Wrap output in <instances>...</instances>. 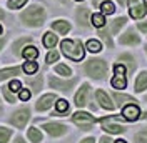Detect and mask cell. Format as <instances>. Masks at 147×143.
I'll use <instances>...</instances> for the list:
<instances>
[{"mask_svg": "<svg viewBox=\"0 0 147 143\" xmlns=\"http://www.w3.org/2000/svg\"><path fill=\"white\" fill-rule=\"evenodd\" d=\"M22 22L28 27H40L45 20V12L40 5H30L24 13H22Z\"/></svg>", "mask_w": 147, "mask_h": 143, "instance_id": "2", "label": "cell"}, {"mask_svg": "<svg viewBox=\"0 0 147 143\" xmlns=\"http://www.w3.org/2000/svg\"><path fill=\"white\" fill-rule=\"evenodd\" d=\"M47 63H54V62H57L59 60V53L57 52H54V50H50L49 53H47Z\"/></svg>", "mask_w": 147, "mask_h": 143, "instance_id": "38", "label": "cell"}, {"mask_svg": "<svg viewBox=\"0 0 147 143\" xmlns=\"http://www.w3.org/2000/svg\"><path fill=\"white\" fill-rule=\"evenodd\" d=\"M92 25L97 28L105 27V18H104V13H94L92 15Z\"/></svg>", "mask_w": 147, "mask_h": 143, "instance_id": "28", "label": "cell"}, {"mask_svg": "<svg viewBox=\"0 0 147 143\" xmlns=\"http://www.w3.org/2000/svg\"><path fill=\"white\" fill-rule=\"evenodd\" d=\"M59 2H64V3H65V2H67V0H59Z\"/></svg>", "mask_w": 147, "mask_h": 143, "instance_id": "52", "label": "cell"}, {"mask_svg": "<svg viewBox=\"0 0 147 143\" xmlns=\"http://www.w3.org/2000/svg\"><path fill=\"white\" fill-rule=\"evenodd\" d=\"M37 68H38V67H37V62H35V60H34V62L27 60V63L24 65V72H25L27 75H32V73H35Z\"/></svg>", "mask_w": 147, "mask_h": 143, "instance_id": "33", "label": "cell"}, {"mask_svg": "<svg viewBox=\"0 0 147 143\" xmlns=\"http://www.w3.org/2000/svg\"><path fill=\"white\" fill-rule=\"evenodd\" d=\"M99 143H114V140H110L109 136H102L100 142H99Z\"/></svg>", "mask_w": 147, "mask_h": 143, "instance_id": "44", "label": "cell"}, {"mask_svg": "<svg viewBox=\"0 0 147 143\" xmlns=\"http://www.w3.org/2000/svg\"><path fill=\"white\" fill-rule=\"evenodd\" d=\"M28 140L32 143H40L42 142V133H40V130L35 128V126H32V128H28Z\"/></svg>", "mask_w": 147, "mask_h": 143, "instance_id": "24", "label": "cell"}, {"mask_svg": "<svg viewBox=\"0 0 147 143\" xmlns=\"http://www.w3.org/2000/svg\"><path fill=\"white\" fill-rule=\"evenodd\" d=\"M3 45H5V38H0V50H2Z\"/></svg>", "mask_w": 147, "mask_h": 143, "instance_id": "48", "label": "cell"}, {"mask_svg": "<svg viewBox=\"0 0 147 143\" xmlns=\"http://www.w3.org/2000/svg\"><path fill=\"white\" fill-rule=\"evenodd\" d=\"M55 108H57V115H59V116L65 115V113L69 112V102L64 100V98L55 100Z\"/></svg>", "mask_w": 147, "mask_h": 143, "instance_id": "23", "label": "cell"}, {"mask_svg": "<svg viewBox=\"0 0 147 143\" xmlns=\"http://www.w3.org/2000/svg\"><path fill=\"white\" fill-rule=\"evenodd\" d=\"M15 143H27V142H24L22 136H15Z\"/></svg>", "mask_w": 147, "mask_h": 143, "instance_id": "46", "label": "cell"}, {"mask_svg": "<svg viewBox=\"0 0 147 143\" xmlns=\"http://www.w3.org/2000/svg\"><path fill=\"white\" fill-rule=\"evenodd\" d=\"M139 42H140V38L134 33V30H127L124 35H120V43L122 45H137Z\"/></svg>", "mask_w": 147, "mask_h": 143, "instance_id": "14", "label": "cell"}, {"mask_svg": "<svg viewBox=\"0 0 147 143\" xmlns=\"http://www.w3.org/2000/svg\"><path fill=\"white\" fill-rule=\"evenodd\" d=\"M52 28H54L55 32H59V33H67L69 30H70V25H69V22H65V20H57L52 23Z\"/></svg>", "mask_w": 147, "mask_h": 143, "instance_id": "19", "label": "cell"}, {"mask_svg": "<svg viewBox=\"0 0 147 143\" xmlns=\"http://www.w3.org/2000/svg\"><path fill=\"white\" fill-rule=\"evenodd\" d=\"M146 52H147V47H146Z\"/></svg>", "mask_w": 147, "mask_h": 143, "instance_id": "57", "label": "cell"}, {"mask_svg": "<svg viewBox=\"0 0 147 143\" xmlns=\"http://www.w3.org/2000/svg\"><path fill=\"white\" fill-rule=\"evenodd\" d=\"M10 136H12V130L5 128V126H0V143H7Z\"/></svg>", "mask_w": 147, "mask_h": 143, "instance_id": "32", "label": "cell"}, {"mask_svg": "<svg viewBox=\"0 0 147 143\" xmlns=\"http://www.w3.org/2000/svg\"><path fill=\"white\" fill-rule=\"evenodd\" d=\"M27 85L34 90V92H40V90H42V77L38 75L37 78H28Z\"/></svg>", "mask_w": 147, "mask_h": 143, "instance_id": "26", "label": "cell"}, {"mask_svg": "<svg viewBox=\"0 0 147 143\" xmlns=\"http://www.w3.org/2000/svg\"><path fill=\"white\" fill-rule=\"evenodd\" d=\"M2 92H3V95H5V98L9 103H15V97L12 95V90L9 88V85H5V87H2Z\"/></svg>", "mask_w": 147, "mask_h": 143, "instance_id": "37", "label": "cell"}, {"mask_svg": "<svg viewBox=\"0 0 147 143\" xmlns=\"http://www.w3.org/2000/svg\"><path fill=\"white\" fill-rule=\"evenodd\" d=\"M114 100L117 102V105H119V107H122V105L125 107V105H129V103H134V102H136L132 97L124 95V93H122V95H120V93H114Z\"/></svg>", "mask_w": 147, "mask_h": 143, "instance_id": "22", "label": "cell"}, {"mask_svg": "<svg viewBox=\"0 0 147 143\" xmlns=\"http://www.w3.org/2000/svg\"><path fill=\"white\" fill-rule=\"evenodd\" d=\"M134 142L136 143H147V130H140L134 135Z\"/></svg>", "mask_w": 147, "mask_h": 143, "instance_id": "35", "label": "cell"}, {"mask_svg": "<svg viewBox=\"0 0 147 143\" xmlns=\"http://www.w3.org/2000/svg\"><path fill=\"white\" fill-rule=\"evenodd\" d=\"M80 143H95V140H94V138L90 136V138H84V140H82Z\"/></svg>", "mask_w": 147, "mask_h": 143, "instance_id": "45", "label": "cell"}, {"mask_svg": "<svg viewBox=\"0 0 147 143\" xmlns=\"http://www.w3.org/2000/svg\"><path fill=\"white\" fill-rule=\"evenodd\" d=\"M0 33H2V27H0Z\"/></svg>", "mask_w": 147, "mask_h": 143, "instance_id": "54", "label": "cell"}, {"mask_svg": "<svg viewBox=\"0 0 147 143\" xmlns=\"http://www.w3.org/2000/svg\"><path fill=\"white\" fill-rule=\"evenodd\" d=\"M100 10L104 15H112L114 12H115V7H114V3L109 2V0H105V2H102L100 3Z\"/></svg>", "mask_w": 147, "mask_h": 143, "instance_id": "29", "label": "cell"}, {"mask_svg": "<svg viewBox=\"0 0 147 143\" xmlns=\"http://www.w3.org/2000/svg\"><path fill=\"white\" fill-rule=\"evenodd\" d=\"M112 87L114 88H125L127 87V80H125V75H115L112 78Z\"/></svg>", "mask_w": 147, "mask_h": 143, "instance_id": "25", "label": "cell"}, {"mask_svg": "<svg viewBox=\"0 0 147 143\" xmlns=\"http://www.w3.org/2000/svg\"><path fill=\"white\" fill-rule=\"evenodd\" d=\"M122 116L125 120H129V122H136V120L140 118V110H139V107L136 103H129V105H125L122 108Z\"/></svg>", "mask_w": 147, "mask_h": 143, "instance_id": "10", "label": "cell"}, {"mask_svg": "<svg viewBox=\"0 0 147 143\" xmlns=\"http://www.w3.org/2000/svg\"><path fill=\"white\" fill-rule=\"evenodd\" d=\"M85 73L95 80H102L107 75V63L102 58H90L85 63Z\"/></svg>", "mask_w": 147, "mask_h": 143, "instance_id": "3", "label": "cell"}, {"mask_svg": "<svg viewBox=\"0 0 147 143\" xmlns=\"http://www.w3.org/2000/svg\"><path fill=\"white\" fill-rule=\"evenodd\" d=\"M89 17H90V12H89V9L82 7V9L77 10V22H79V25L87 27V25H89Z\"/></svg>", "mask_w": 147, "mask_h": 143, "instance_id": "16", "label": "cell"}, {"mask_svg": "<svg viewBox=\"0 0 147 143\" xmlns=\"http://www.w3.org/2000/svg\"><path fill=\"white\" fill-rule=\"evenodd\" d=\"M92 3H94V5H95V7H100L102 0H92Z\"/></svg>", "mask_w": 147, "mask_h": 143, "instance_id": "47", "label": "cell"}, {"mask_svg": "<svg viewBox=\"0 0 147 143\" xmlns=\"http://www.w3.org/2000/svg\"><path fill=\"white\" fill-rule=\"evenodd\" d=\"M0 18H3V13H2V12H0Z\"/></svg>", "mask_w": 147, "mask_h": 143, "instance_id": "51", "label": "cell"}, {"mask_svg": "<svg viewBox=\"0 0 147 143\" xmlns=\"http://www.w3.org/2000/svg\"><path fill=\"white\" fill-rule=\"evenodd\" d=\"M114 72H115V75H125V68H124V65H122V63L114 65Z\"/></svg>", "mask_w": 147, "mask_h": 143, "instance_id": "41", "label": "cell"}, {"mask_svg": "<svg viewBox=\"0 0 147 143\" xmlns=\"http://www.w3.org/2000/svg\"><path fill=\"white\" fill-rule=\"evenodd\" d=\"M85 47H87V50H89V52H92V53H97V52H100V50H102L100 42H99V40H94V38H92V40H89Z\"/></svg>", "mask_w": 147, "mask_h": 143, "instance_id": "30", "label": "cell"}, {"mask_svg": "<svg viewBox=\"0 0 147 143\" xmlns=\"http://www.w3.org/2000/svg\"><path fill=\"white\" fill-rule=\"evenodd\" d=\"M146 88H147V72H142L137 77L136 83H134V90L140 93V92H144Z\"/></svg>", "mask_w": 147, "mask_h": 143, "instance_id": "17", "label": "cell"}, {"mask_svg": "<svg viewBox=\"0 0 147 143\" xmlns=\"http://www.w3.org/2000/svg\"><path fill=\"white\" fill-rule=\"evenodd\" d=\"M9 88L12 90V92H20V88H22V83H20L18 80H13V82H10Z\"/></svg>", "mask_w": 147, "mask_h": 143, "instance_id": "40", "label": "cell"}, {"mask_svg": "<svg viewBox=\"0 0 147 143\" xmlns=\"http://www.w3.org/2000/svg\"><path fill=\"white\" fill-rule=\"evenodd\" d=\"M77 2H82V0H77Z\"/></svg>", "mask_w": 147, "mask_h": 143, "instance_id": "56", "label": "cell"}, {"mask_svg": "<svg viewBox=\"0 0 147 143\" xmlns=\"http://www.w3.org/2000/svg\"><path fill=\"white\" fill-rule=\"evenodd\" d=\"M99 35H100V38H104V42H105V43L109 45V48H112V45H114V43H112V35H110L109 30L102 27L100 30H99Z\"/></svg>", "mask_w": 147, "mask_h": 143, "instance_id": "31", "label": "cell"}, {"mask_svg": "<svg viewBox=\"0 0 147 143\" xmlns=\"http://www.w3.org/2000/svg\"><path fill=\"white\" fill-rule=\"evenodd\" d=\"M22 55H24V58H27V60H30V62H34V60H37V57H38V50H37L35 47L28 45V47L24 48Z\"/></svg>", "mask_w": 147, "mask_h": 143, "instance_id": "20", "label": "cell"}, {"mask_svg": "<svg viewBox=\"0 0 147 143\" xmlns=\"http://www.w3.org/2000/svg\"><path fill=\"white\" fill-rule=\"evenodd\" d=\"M30 42V37H25V38H20L18 42H15V45H13V53L15 55H18L20 53V48L24 47L25 43H28Z\"/></svg>", "mask_w": 147, "mask_h": 143, "instance_id": "34", "label": "cell"}, {"mask_svg": "<svg viewBox=\"0 0 147 143\" xmlns=\"http://www.w3.org/2000/svg\"><path fill=\"white\" fill-rule=\"evenodd\" d=\"M42 128L45 130L47 133L50 135V136H62V135L67 133V126L62 125V123H55V122H50V123H44Z\"/></svg>", "mask_w": 147, "mask_h": 143, "instance_id": "9", "label": "cell"}, {"mask_svg": "<svg viewBox=\"0 0 147 143\" xmlns=\"http://www.w3.org/2000/svg\"><path fill=\"white\" fill-rule=\"evenodd\" d=\"M55 72L59 73V75H64V77H69L70 73H72V70L67 67V65H64V63H60V65H57L55 67Z\"/></svg>", "mask_w": 147, "mask_h": 143, "instance_id": "36", "label": "cell"}, {"mask_svg": "<svg viewBox=\"0 0 147 143\" xmlns=\"http://www.w3.org/2000/svg\"><path fill=\"white\" fill-rule=\"evenodd\" d=\"M60 48H62V53L74 62H80L85 55V48L80 40H64L60 43Z\"/></svg>", "mask_w": 147, "mask_h": 143, "instance_id": "1", "label": "cell"}, {"mask_svg": "<svg viewBox=\"0 0 147 143\" xmlns=\"http://www.w3.org/2000/svg\"><path fill=\"white\" fill-rule=\"evenodd\" d=\"M119 62H122V65L127 67V73H134V72H136V60L132 58V55L122 53L119 57Z\"/></svg>", "mask_w": 147, "mask_h": 143, "instance_id": "15", "label": "cell"}, {"mask_svg": "<svg viewBox=\"0 0 147 143\" xmlns=\"http://www.w3.org/2000/svg\"><path fill=\"white\" fill-rule=\"evenodd\" d=\"M55 43H57V35L50 33V32H47L45 35H44V45H45L47 48H54Z\"/></svg>", "mask_w": 147, "mask_h": 143, "instance_id": "27", "label": "cell"}, {"mask_svg": "<svg viewBox=\"0 0 147 143\" xmlns=\"http://www.w3.org/2000/svg\"><path fill=\"white\" fill-rule=\"evenodd\" d=\"M0 112H2V103H0Z\"/></svg>", "mask_w": 147, "mask_h": 143, "instance_id": "53", "label": "cell"}, {"mask_svg": "<svg viewBox=\"0 0 147 143\" xmlns=\"http://www.w3.org/2000/svg\"><path fill=\"white\" fill-rule=\"evenodd\" d=\"M95 97H97V100H99V103H100L102 108H105V110H114L115 108V105L112 103V100L109 98V95L104 90H97L95 92Z\"/></svg>", "mask_w": 147, "mask_h": 143, "instance_id": "13", "label": "cell"}, {"mask_svg": "<svg viewBox=\"0 0 147 143\" xmlns=\"http://www.w3.org/2000/svg\"><path fill=\"white\" fill-rule=\"evenodd\" d=\"M89 93H90V85L84 83L80 90L77 92V95H75V105L77 107H85L87 102H89Z\"/></svg>", "mask_w": 147, "mask_h": 143, "instance_id": "11", "label": "cell"}, {"mask_svg": "<svg viewBox=\"0 0 147 143\" xmlns=\"http://www.w3.org/2000/svg\"><path fill=\"white\" fill-rule=\"evenodd\" d=\"M22 72L20 67H10V68H3V70H0V82L5 80V78H10V77H15Z\"/></svg>", "mask_w": 147, "mask_h": 143, "instance_id": "18", "label": "cell"}, {"mask_svg": "<svg viewBox=\"0 0 147 143\" xmlns=\"http://www.w3.org/2000/svg\"><path fill=\"white\" fill-rule=\"evenodd\" d=\"M117 2H119L120 5H124V3H125V0H117Z\"/></svg>", "mask_w": 147, "mask_h": 143, "instance_id": "50", "label": "cell"}, {"mask_svg": "<svg viewBox=\"0 0 147 143\" xmlns=\"http://www.w3.org/2000/svg\"><path fill=\"white\" fill-rule=\"evenodd\" d=\"M18 97H20L22 102H27V100L30 98V92H28V90H20V95H18Z\"/></svg>", "mask_w": 147, "mask_h": 143, "instance_id": "42", "label": "cell"}, {"mask_svg": "<svg viewBox=\"0 0 147 143\" xmlns=\"http://www.w3.org/2000/svg\"><path fill=\"white\" fill-rule=\"evenodd\" d=\"M72 122L77 126H80L82 130H90L92 125L95 123V118L90 113H85V112H77L72 115Z\"/></svg>", "mask_w": 147, "mask_h": 143, "instance_id": "6", "label": "cell"}, {"mask_svg": "<svg viewBox=\"0 0 147 143\" xmlns=\"http://www.w3.org/2000/svg\"><path fill=\"white\" fill-rule=\"evenodd\" d=\"M28 118H30V112H28V108H18V110H15V112L10 115L9 122L13 126H17V128H24V126L27 125Z\"/></svg>", "mask_w": 147, "mask_h": 143, "instance_id": "5", "label": "cell"}, {"mask_svg": "<svg viewBox=\"0 0 147 143\" xmlns=\"http://www.w3.org/2000/svg\"><path fill=\"white\" fill-rule=\"evenodd\" d=\"M124 120H125V118L122 115H119V116L110 115V116L100 118L99 122H100V125H102V130H105V132H109V133H124V132H125V126L120 123V122H124Z\"/></svg>", "mask_w": 147, "mask_h": 143, "instance_id": "4", "label": "cell"}, {"mask_svg": "<svg viewBox=\"0 0 147 143\" xmlns=\"http://www.w3.org/2000/svg\"><path fill=\"white\" fill-rule=\"evenodd\" d=\"M146 102H147V95H146Z\"/></svg>", "mask_w": 147, "mask_h": 143, "instance_id": "55", "label": "cell"}, {"mask_svg": "<svg viewBox=\"0 0 147 143\" xmlns=\"http://www.w3.org/2000/svg\"><path fill=\"white\" fill-rule=\"evenodd\" d=\"M55 95L54 93H47V95H44L42 98L37 102V105H35V108H37V112H45V110H49V108L52 107V103L55 102Z\"/></svg>", "mask_w": 147, "mask_h": 143, "instance_id": "12", "label": "cell"}, {"mask_svg": "<svg viewBox=\"0 0 147 143\" xmlns=\"http://www.w3.org/2000/svg\"><path fill=\"white\" fill-rule=\"evenodd\" d=\"M114 143H127L125 140H114Z\"/></svg>", "mask_w": 147, "mask_h": 143, "instance_id": "49", "label": "cell"}, {"mask_svg": "<svg viewBox=\"0 0 147 143\" xmlns=\"http://www.w3.org/2000/svg\"><path fill=\"white\" fill-rule=\"evenodd\" d=\"M139 30L144 32V33H147V22H140V23H139Z\"/></svg>", "mask_w": 147, "mask_h": 143, "instance_id": "43", "label": "cell"}, {"mask_svg": "<svg viewBox=\"0 0 147 143\" xmlns=\"http://www.w3.org/2000/svg\"><path fill=\"white\" fill-rule=\"evenodd\" d=\"M125 22H127V18H125V17H119V18H115V20L112 22V25H110V30L107 28V30L110 32V35H112V33H117L120 28L125 25Z\"/></svg>", "mask_w": 147, "mask_h": 143, "instance_id": "21", "label": "cell"}, {"mask_svg": "<svg viewBox=\"0 0 147 143\" xmlns=\"http://www.w3.org/2000/svg\"><path fill=\"white\" fill-rule=\"evenodd\" d=\"M49 83H50V87L55 90H60V92H70L72 87L77 83V78H72V80H59V78H55V77H50L49 78Z\"/></svg>", "mask_w": 147, "mask_h": 143, "instance_id": "8", "label": "cell"}, {"mask_svg": "<svg viewBox=\"0 0 147 143\" xmlns=\"http://www.w3.org/2000/svg\"><path fill=\"white\" fill-rule=\"evenodd\" d=\"M129 12H130V17L139 20L147 13V5L146 0H129Z\"/></svg>", "mask_w": 147, "mask_h": 143, "instance_id": "7", "label": "cell"}, {"mask_svg": "<svg viewBox=\"0 0 147 143\" xmlns=\"http://www.w3.org/2000/svg\"><path fill=\"white\" fill-rule=\"evenodd\" d=\"M27 0H9V7L10 9H20Z\"/></svg>", "mask_w": 147, "mask_h": 143, "instance_id": "39", "label": "cell"}]
</instances>
